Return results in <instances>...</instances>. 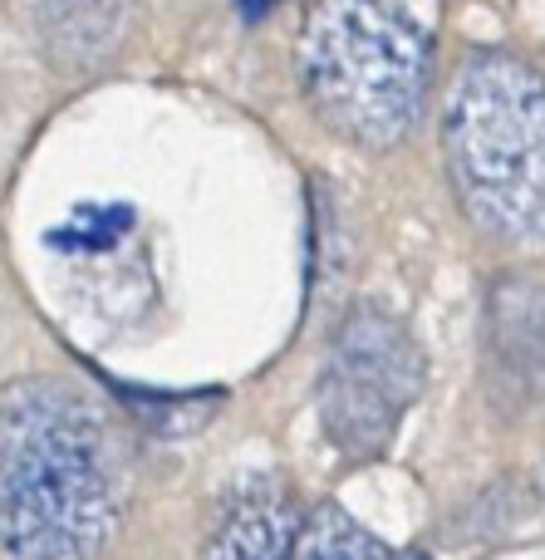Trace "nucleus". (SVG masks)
Instances as JSON below:
<instances>
[{
    "instance_id": "nucleus-4",
    "label": "nucleus",
    "mask_w": 545,
    "mask_h": 560,
    "mask_svg": "<svg viewBox=\"0 0 545 560\" xmlns=\"http://www.w3.org/2000/svg\"><path fill=\"white\" fill-rule=\"evenodd\" d=\"M428 364L413 335L393 315L359 305L334 329L330 359L320 374V423L324 438L349 463L389 453L403 413L418 404Z\"/></svg>"
},
{
    "instance_id": "nucleus-1",
    "label": "nucleus",
    "mask_w": 545,
    "mask_h": 560,
    "mask_svg": "<svg viewBox=\"0 0 545 560\" xmlns=\"http://www.w3.org/2000/svg\"><path fill=\"white\" fill-rule=\"evenodd\" d=\"M123 522L114 423L64 378L0 384V556L94 560Z\"/></svg>"
},
{
    "instance_id": "nucleus-10",
    "label": "nucleus",
    "mask_w": 545,
    "mask_h": 560,
    "mask_svg": "<svg viewBox=\"0 0 545 560\" xmlns=\"http://www.w3.org/2000/svg\"><path fill=\"white\" fill-rule=\"evenodd\" d=\"M241 5H246V15H261V10L271 5V0H241Z\"/></svg>"
},
{
    "instance_id": "nucleus-6",
    "label": "nucleus",
    "mask_w": 545,
    "mask_h": 560,
    "mask_svg": "<svg viewBox=\"0 0 545 560\" xmlns=\"http://www.w3.org/2000/svg\"><path fill=\"white\" fill-rule=\"evenodd\" d=\"M49 65L69 74L98 69L128 39L138 0H10Z\"/></svg>"
},
{
    "instance_id": "nucleus-5",
    "label": "nucleus",
    "mask_w": 545,
    "mask_h": 560,
    "mask_svg": "<svg viewBox=\"0 0 545 560\" xmlns=\"http://www.w3.org/2000/svg\"><path fill=\"white\" fill-rule=\"evenodd\" d=\"M482 378L501 413H531L545 404V285L526 276H501L487 290L482 329Z\"/></svg>"
},
{
    "instance_id": "nucleus-11",
    "label": "nucleus",
    "mask_w": 545,
    "mask_h": 560,
    "mask_svg": "<svg viewBox=\"0 0 545 560\" xmlns=\"http://www.w3.org/2000/svg\"><path fill=\"white\" fill-rule=\"evenodd\" d=\"M403 560H423V556H403Z\"/></svg>"
},
{
    "instance_id": "nucleus-2",
    "label": "nucleus",
    "mask_w": 545,
    "mask_h": 560,
    "mask_svg": "<svg viewBox=\"0 0 545 560\" xmlns=\"http://www.w3.org/2000/svg\"><path fill=\"white\" fill-rule=\"evenodd\" d=\"M442 143L458 202L501 242H545V79L517 55L452 74Z\"/></svg>"
},
{
    "instance_id": "nucleus-9",
    "label": "nucleus",
    "mask_w": 545,
    "mask_h": 560,
    "mask_svg": "<svg viewBox=\"0 0 545 560\" xmlns=\"http://www.w3.org/2000/svg\"><path fill=\"white\" fill-rule=\"evenodd\" d=\"M128 226H133V212H128V207H79L49 242L64 246V252H104V246H114Z\"/></svg>"
},
{
    "instance_id": "nucleus-3",
    "label": "nucleus",
    "mask_w": 545,
    "mask_h": 560,
    "mask_svg": "<svg viewBox=\"0 0 545 560\" xmlns=\"http://www.w3.org/2000/svg\"><path fill=\"white\" fill-rule=\"evenodd\" d=\"M295 69L324 128L359 148H393L428 98V39L383 0H320L295 45Z\"/></svg>"
},
{
    "instance_id": "nucleus-7",
    "label": "nucleus",
    "mask_w": 545,
    "mask_h": 560,
    "mask_svg": "<svg viewBox=\"0 0 545 560\" xmlns=\"http://www.w3.org/2000/svg\"><path fill=\"white\" fill-rule=\"evenodd\" d=\"M295 532H300L295 506L275 492H256L216 522L202 560H291Z\"/></svg>"
},
{
    "instance_id": "nucleus-8",
    "label": "nucleus",
    "mask_w": 545,
    "mask_h": 560,
    "mask_svg": "<svg viewBox=\"0 0 545 560\" xmlns=\"http://www.w3.org/2000/svg\"><path fill=\"white\" fill-rule=\"evenodd\" d=\"M291 560H393L389 546L359 526L344 506H320L300 522L291 546Z\"/></svg>"
}]
</instances>
